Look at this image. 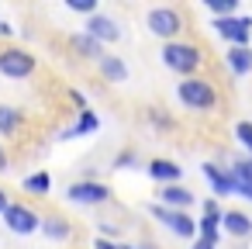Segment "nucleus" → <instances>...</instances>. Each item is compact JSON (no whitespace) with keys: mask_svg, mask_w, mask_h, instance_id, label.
I'll list each match as a JSON object with an SVG mask.
<instances>
[{"mask_svg":"<svg viewBox=\"0 0 252 249\" xmlns=\"http://www.w3.org/2000/svg\"><path fill=\"white\" fill-rule=\"evenodd\" d=\"M176 97H180V104L190 107V111H211V107L218 104L214 87H211L207 80H197V76L180 80V83H176Z\"/></svg>","mask_w":252,"mask_h":249,"instance_id":"1","label":"nucleus"},{"mask_svg":"<svg viewBox=\"0 0 252 249\" xmlns=\"http://www.w3.org/2000/svg\"><path fill=\"white\" fill-rule=\"evenodd\" d=\"M162 66L166 70H173V73H183V76H190L197 66H200V49L197 45H190V42H166L162 45Z\"/></svg>","mask_w":252,"mask_h":249,"instance_id":"2","label":"nucleus"},{"mask_svg":"<svg viewBox=\"0 0 252 249\" xmlns=\"http://www.w3.org/2000/svg\"><path fill=\"white\" fill-rule=\"evenodd\" d=\"M145 28L162 42H176V35L183 32V14L176 7H152L145 14Z\"/></svg>","mask_w":252,"mask_h":249,"instance_id":"3","label":"nucleus"},{"mask_svg":"<svg viewBox=\"0 0 252 249\" xmlns=\"http://www.w3.org/2000/svg\"><path fill=\"white\" fill-rule=\"evenodd\" d=\"M4 225L14 235H35V232H42V214L35 208H28V204H11L4 211Z\"/></svg>","mask_w":252,"mask_h":249,"instance_id":"4","label":"nucleus"},{"mask_svg":"<svg viewBox=\"0 0 252 249\" xmlns=\"http://www.w3.org/2000/svg\"><path fill=\"white\" fill-rule=\"evenodd\" d=\"M0 73L11 80H25L35 73V56L25 49H0Z\"/></svg>","mask_w":252,"mask_h":249,"instance_id":"5","label":"nucleus"},{"mask_svg":"<svg viewBox=\"0 0 252 249\" xmlns=\"http://www.w3.org/2000/svg\"><path fill=\"white\" fill-rule=\"evenodd\" d=\"M66 197L73 204H107L111 201V187L100 183V180H76V183H69Z\"/></svg>","mask_w":252,"mask_h":249,"instance_id":"6","label":"nucleus"},{"mask_svg":"<svg viewBox=\"0 0 252 249\" xmlns=\"http://www.w3.org/2000/svg\"><path fill=\"white\" fill-rule=\"evenodd\" d=\"M149 211H152L173 235H180V239H193V235H197V221H193L187 211H173V208H162V204H152Z\"/></svg>","mask_w":252,"mask_h":249,"instance_id":"7","label":"nucleus"},{"mask_svg":"<svg viewBox=\"0 0 252 249\" xmlns=\"http://www.w3.org/2000/svg\"><path fill=\"white\" fill-rule=\"evenodd\" d=\"M214 28H218V35L224 38V42H231V45H249L252 42V18H218L214 21Z\"/></svg>","mask_w":252,"mask_h":249,"instance_id":"8","label":"nucleus"},{"mask_svg":"<svg viewBox=\"0 0 252 249\" xmlns=\"http://www.w3.org/2000/svg\"><path fill=\"white\" fill-rule=\"evenodd\" d=\"M83 32H87L90 38H97L100 45H104V42H118V38H121L118 21H114V18H107V14H94V18H87Z\"/></svg>","mask_w":252,"mask_h":249,"instance_id":"9","label":"nucleus"},{"mask_svg":"<svg viewBox=\"0 0 252 249\" xmlns=\"http://www.w3.org/2000/svg\"><path fill=\"white\" fill-rule=\"evenodd\" d=\"M221 208H218V201H204V218L197 221V235L204 239V242H211V246H218V228H221Z\"/></svg>","mask_w":252,"mask_h":249,"instance_id":"10","label":"nucleus"},{"mask_svg":"<svg viewBox=\"0 0 252 249\" xmlns=\"http://www.w3.org/2000/svg\"><path fill=\"white\" fill-rule=\"evenodd\" d=\"M204 177L211 180V187H214V194L218 197H228V194H235L238 190V180H235V173L228 170V173H221L214 163H204Z\"/></svg>","mask_w":252,"mask_h":249,"instance_id":"11","label":"nucleus"},{"mask_svg":"<svg viewBox=\"0 0 252 249\" xmlns=\"http://www.w3.org/2000/svg\"><path fill=\"white\" fill-rule=\"evenodd\" d=\"M193 201H197V197H193L187 187H180V183H169V187L159 190V204H162V208H173V211H187Z\"/></svg>","mask_w":252,"mask_h":249,"instance_id":"12","label":"nucleus"},{"mask_svg":"<svg viewBox=\"0 0 252 249\" xmlns=\"http://www.w3.org/2000/svg\"><path fill=\"white\" fill-rule=\"evenodd\" d=\"M149 177H152V180H159L162 187H169V183H180L183 166H176L173 159H152V163H149Z\"/></svg>","mask_w":252,"mask_h":249,"instance_id":"13","label":"nucleus"},{"mask_svg":"<svg viewBox=\"0 0 252 249\" xmlns=\"http://www.w3.org/2000/svg\"><path fill=\"white\" fill-rule=\"evenodd\" d=\"M221 228L228 235H235V239H249L252 235V218L245 211H224L221 214Z\"/></svg>","mask_w":252,"mask_h":249,"instance_id":"14","label":"nucleus"},{"mask_svg":"<svg viewBox=\"0 0 252 249\" xmlns=\"http://www.w3.org/2000/svg\"><path fill=\"white\" fill-rule=\"evenodd\" d=\"M69 45H73V52L76 56H83V59H104V45L97 42V38H90L87 32H76V35H69Z\"/></svg>","mask_w":252,"mask_h":249,"instance_id":"15","label":"nucleus"},{"mask_svg":"<svg viewBox=\"0 0 252 249\" xmlns=\"http://www.w3.org/2000/svg\"><path fill=\"white\" fill-rule=\"evenodd\" d=\"M224 63H228V70L235 73V76H245V73H252V49L245 45H231L228 52H224Z\"/></svg>","mask_w":252,"mask_h":249,"instance_id":"16","label":"nucleus"},{"mask_svg":"<svg viewBox=\"0 0 252 249\" xmlns=\"http://www.w3.org/2000/svg\"><path fill=\"white\" fill-rule=\"evenodd\" d=\"M42 232H45L52 242H66V239L73 235L69 221H66V218H59V214H56V218H42Z\"/></svg>","mask_w":252,"mask_h":249,"instance_id":"17","label":"nucleus"},{"mask_svg":"<svg viewBox=\"0 0 252 249\" xmlns=\"http://www.w3.org/2000/svg\"><path fill=\"white\" fill-rule=\"evenodd\" d=\"M100 73H104L111 83H125V80H128V66H125L118 56H104V59H100Z\"/></svg>","mask_w":252,"mask_h":249,"instance_id":"18","label":"nucleus"},{"mask_svg":"<svg viewBox=\"0 0 252 249\" xmlns=\"http://www.w3.org/2000/svg\"><path fill=\"white\" fill-rule=\"evenodd\" d=\"M97 128H100V121H97V114L83 107V111H80V121H76V125H73L69 132H63V139H76V135H90V132H97Z\"/></svg>","mask_w":252,"mask_h":249,"instance_id":"19","label":"nucleus"},{"mask_svg":"<svg viewBox=\"0 0 252 249\" xmlns=\"http://www.w3.org/2000/svg\"><path fill=\"white\" fill-rule=\"evenodd\" d=\"M25 190H28V194H38V197H45V194L52 190V177H49L45 170H42V173H28V177H25Z\"/></svg>","mask_w":252,"mask_h":249,"instance_id":"20","label":"nucleus"},{"mask_svg":"<svg viewBox=\"0 0 252 249\" xmlns=\"http://www.w3.org/2000/svg\"><path fill=\"white\" fill-rule=\"evenodd\" d=\"M21 125V111L18 107H7V104H0V135H14Z\"/></svg>","mask_w":252,"mask_h":249,"instance_id":"21","label":"nucleus"},{"mask_svg":"<svg viewBox=\"0 0 252 249\" xmlns=\"http://www.w3.org/2000/svg\"><path fill=\"white\" fill-rule=\"evenodd\" d=\"M207 7H211L218 18H235V11H238V0H207Z\"/></svg>","mask_w":252,"mask_h":249,"instance_id":"22","label":"nucleus"},{"mask_svg":"<svg viewBox=\"0 0 252 249\" xmlns=\"http://www.w3.org/2000/svg\"><path fill=\"white\" fill-rule=\"evenodd\" d=\"M235 139H238V145L252 156V121H238V125H235Z\"/></svg>","mask_w":252,"mask_h":249,"instance_id":"23","label":"nucleus"},{"mask_svg":"<svg viewBox=\"0 0 252 249\" xmlns=\"http://www.w3.org/2000/svg\"><path fill=\"white\" fill-rule=\"evenodd\" d=\"M66 7H69V11H76V14L94 18V14H97V0H66Z\"/></svg>","mask_w":252,"mask_h":249,"instance_id":"24","label":"nucleus"},{"mask_svg":"<svg viewBox=\"0 0 252 249\" xmlns=\"http://www.w3.org/2000/svg\"><path fill=\"white\" fill-rule=\"evenodd\" d=\"M231 173H235V180H252V156L249 159H238L231 166Z\"/></svg>","mask_w":252,"mask_h":249,"instance_id":"25","label":"nucleus"},{"mask_svg":"<svg viewBox=\"0 0 252 249\" xmlns=\"http://www.w3.org/2000/svg\"><path fill=\"white\" fill-rule=\"evenodd\" d=\"M114 166H118V170H128V166H135V152H121V156L114 159Z\"/></svg>","mask_w":252,"mask_h":249,"instance_id":"26","label":"nucleus"},{"mask_svg":"<svg viewBox=\"0 0 252 249\" xmlns=\"http://www.w3.org/2000/svg\"><path fill=\"white\" fill-rule=\"evenodd\" d=\"M238 197H245V201H252V180H238V190H235Z\"/></svg>","mask_w":252,"mask_h":249,"instance_id":"27","label":"nucleus"},{"mask_svg":"<svg viewBox=\"0 0 252 249\" xmlns=\"http://www.w3.org/2000/svg\"><path fill=\"white\" fill-rule=\"evenodd\" d=\"M94 249H121V242H111V239H104V235H100V239L94 242Z\"/></svg>","mask_w":252,"mask_h":249,"instance_id":"28","label":"nucleus"},{"mask_svg":"<svg viewBox=\"0 0 252 249\" xmlns=\"http://www.w3.org/2000/svg\"><path fill=\"white\" fill-rule=\"evenodd\" d=\"M149 118H152V121H156V125H162V128H173V121H166V118H162V114H159V111H152V114H149Z\"/></svg>","mask_w":252,"mask_h":249,"instance_id":"29","label":"nucleus"},{"mask_svg":"<svg viewBox=\"0 0 252 249\" xmlns=\"http://www.w3.org/2000/svg\"><path fill=\"white\" fill-rule=\"evenodd\" d=\"M7 208H11V201H7V194H4V187H0V214H4Z\"/></svg>","mask_w":252,"mask_h":249,"instance_id":"30","label":"nucleus"},{"mask_svg":"<svg viewBox=\"0 0 252 249\" xmlns=\"http://www.w3.org/2000/svg\"><path fill=\"white\" fill-rule=\"evenodd\" d=\"M7 166H11V159H7V152H4V145H0V173H4Z\"/></svg>","mask_w":252,"mask_h":249,"instance_id":"31","label":"nucleus"},{"mask_svg":"<svg viewBox=\"0 0 252 249\" xmlns=\"http://www.w3.org/2000/svg\"><path fill=\"white\" fill-rule=\"evenodd\" d=\"M0 35H4V38H11V35H14V28H11L7 21H0Z\"/></svg>","mask_w":252,"mask_h":249,"instance_id":"32","label":"nucleus"},{"mask_svg":"<svg viewBox=\"0 0 252 249\" xmlns=\"http://www.w3.org/2000/svg\"><path fill=\"white\" fill-rule=\"evenodd\" d=\"M193 249H218V246H211V242H204V239H197V246Z\"/></svg>","mask_w":252,"mask_h":249,"instance_id":"33","label":"nucleus"},{"mask_svg":"<svg viewBox=\"0 0 252 249\" xmlns=\"http://www.w3.org/2000/svg\"><path fill=\"white\" fill-rule=\"evenodd\" d=\"M121 249H138V246H121Z\"/></svg>","mask_w":252,"mask_h":249,"instance_id":"34","label":"nucleus"}]
</instances>
